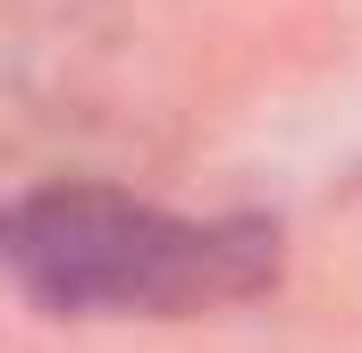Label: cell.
<instances>
[{
    "mask_svg": "<svg viewBox=\"0 0 362 353\" xmlns=\"http://www.w3.org/2000/svg\"><path fill=\"white\" fill-rule=\"evenodd\" d=\"M0 277L59 320H194L278 277L270 219H194L118 185L0 193Z\"/></svg>",
    "mask_w": 362,
    "mask_h": 353,
    "instance_id": "cell-1",
    "label": "cell"
}]
</instances>
